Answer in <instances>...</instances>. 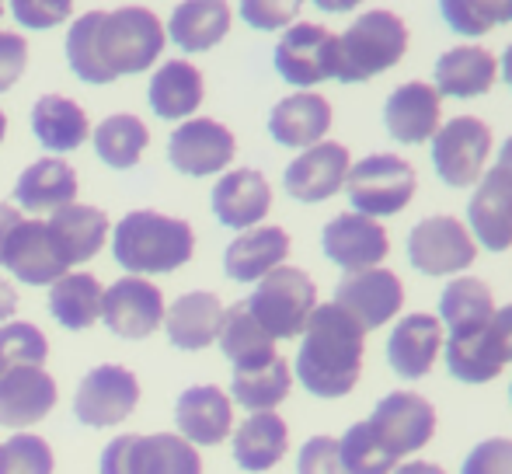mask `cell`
<instances>
[{"instance_id": "6da1fadb", "label": "cell", "mask_w": 512, "mask_h": 474, "mask_svg": "<svg viewBox=\"0 0 512 474\" xmlns=\"http://www.w3.org/2000/svg\"><path fill=\"white\" fill-rule=\"evenodd\" d=\"M164 25L150 7L88 11L67 32V63L84 84L143 74L164 49Z\"/></svg>"}, {"instance_id": "7a4b0ae2", "label": "cell", "mask_w": 512, "mask_h": 474, "mask_svg": "<svg viewBox=\"0 0 512 474\" xmlns=\"http://www.w3.org/2000/svg\"><path fill=\"white\" fill-rule=\"evenodd\" d=\"M366 332L335 304L314 307L297 353V377L314 398H345L359 384Z\"/></svg>"}, {"instance_id": "3957f363", "label": "cell", "mask_w": 512, "mask_h": 474, "mask_svg": "<svg viewBox=\"0 0 512 474\" xmlns=\"http://www.w3.org/2000/svg\"><path fill=\"white\" fill-rule=\"evenodd\" d=\"M196 251V234L185 220L164 217L154 210H133L115 224L112 255L129 276L175 272Z\"/></svg>"}, {"instance_id": "277c9868", "label": "cell", "mask_w": 512, "mask_h": 474, "mask_svg": "<svg viewBox=\"0 0 512 474\" xmlns=\"http://www.w3.org/2000/svg\"><path fill=\"white\" fill-rule=\"evenodd\" d=\"M408 53V25L387 7L366 11L338 35L335 77L342 84H363L384 70L398 67Z\"/></svg>"}, {"instance_id": "5b68a950", "label": "cell", "mask_w": 512, "mask_h": 474, "mask_svg": "<svg viewBox=\"0 0 512 474\" xmlns=\"http://www.w3.org/2000/svg\"><path fill=\"white\" fill-rule=\"evenodd\" d=\"M244 304L272 342L297 339V335H304L310 314L317 307V286L304 269L279 265L265 279H258L255 293Z\"/></svg>"}, {"instance_id": "8992f818", "label": "cell", "mask_w": 512, "mask_h": 474, "mask_svg": "<svg viewBox=\"0 0 512 474\" xmlns=\"http://www.w3.org/2000/svg\"><path fill=\"white\" fill-rule=\"evenodd\" d=\"M418 175L415 168L398 154H370L359 164H352L345 175V192L359 217H398L415 199Z\"/></svg>"}, {"instance_id": "52a82bcc", "label": "cell", "mask_w": 512, "mask_h": 474, "mask_svg": "<svg viewBox=\"0 0 512 474\" xmlns=\"http://www.w3.org/2000/svg\"><path fill=\"white\" fill-rule=\"evenodd\" d=\"M102 474H203V461L192 443L171 433L115 436L102 454Z\"/></svg>"}, {"instance_id": "ba28073f", "label": "cell", "mask_w": 512, "mask_h": 474, "mask_svg": "<svg viewBox=\"0 0 512 474\" xmlns=\"http://www.w3.org/2000/svg\"><path fill=\"white\" fill-rule=\"evenodd\" d=\"M492 154V129L478 116H457L432 136V168L450 189H467L481 182L485 161Z\"/></svg>"}, {"instance_id": "9c48e42d", "label": "cell", "mask_w": 512, "mask_h": 474, "mask_svg": "<svg viewBox=\"0 0 512 474\" xmlns=\"http://www.w3.org/2000/svg\"><path fill=\"white\" fill-rule=\"evenodd\" d=\"M474 258H478V244L457 217L436 213L418 220L408 234V262L422 276H453L471 269Z\"/></svg>"}, {"instance_id": "30bf717a", "label": "cell", "mask_w": 512, "mask_h": 474, "mask_svg": "<svg viewBox=\"0 0 512 474\" xmlns=\"http://www.w3.org/2000/svg\"><path fill=\"white\" fill-rule=\"evenodd\" d=\"M366 422H370L380 447L394 461H401L408 454H418L432 440V433H436V408L415 391H391L387 398H380V405L373 408V415Z\"/></svg>"}, {"instance_id": "8fae6325", "label": "cell", "mask_w": 512, "mask_h": 474, "mask_svg": "<svg viewBox=\"0 0 512 474\" xmlns=\"http://www.w3.org/2000/svg\"><path fill=\"white\" fill-rule=\"evenodd\" d=\"M140 405V380L119 363H102L81 380L74 394V415L88 429L119 426Z\"/></svg>"}, {"instance_id": "7c38bea8", "label": "cell", "mask_w": 512, "mask_h": 474, "mask_svg": "<svg viewBox=\"0 0 512 474\" xmlns=\"http://www.w3.org/2000/svg\"><path fill=\"white\" fill-rule=\"evenodd\" d=\"M276 70L286 84L297 88H314V84L335 77L338 63V35L328 32L324 25H310V21H297L283 32L276 42Z\"/></svg>"}, {"instance_id": "4fadbf2b", "label": "cell", "mask_w": 512, "mask_h": 474, "mask_svg": "<svg viewBox=\"0 0 512 474\" xmlns=\"http://www.w3.org/2000/svg\"><path fill=\"white\" fill-rule=\"evenodd\" d=\"M164 293L143 276H122L102 293V318L119 339H147L164 325Z\"/></svg>"}, {"instance_id": "5bb4252c", "label": "cell", "mask_w": 512, "mask_h": 474, "mask_svg": "<svg viewBox=\"0 0 512 474\" xmlns=\"http://www.w3.org/2000/svg\"><path fill=\"white\" fill-rule=\"evenodd\" d=\"M335 307H342L363 332L387 325L398 318L401 304H405V286L391 269H363L349 272L342 283L335 286Z\"/></svg>"}, {"instance_id": "9a60e30c", "label": "cell", "mask_w": 512, "mask_h": 474, "mask_svg": "<svg viewBox=\"0 0 512 474\" xmlns=\"http://www.w3.org/2000/svg\"><path fill=\"white\" fill-rule=\"evenodd\" d=\"M324 258L345 272L377 269L391 255V237L380 227V220L359 217V213H338L321 231Z\"/></svg>"}, {"instance_id": "2e32d148", "label": "cell", "mask_w": 512, "mask_h": 474, "mask_svg": "<svg viewBox=\"0 0 512 474\" xmlns=\"http://www.w3.org/2000/svg\"><path fill=\"white\" fill-rule=\"evenodd\" d=\"M237 140L223 122L216 119H189L171 133L168 157L171 168L189 178H206L223 171L234 161Z\"/></svg>"}, {"instance_id": "e0dca14e", "label": "cell", "mask_w": 512, "mask_h": 474, "mask_svg": "<svg viewBox=\"0 0 512 474\" xmlns=\"http://www.w3.org/2000/svg\"><path fill=\"white\" fill-rule=\"evenodd\" d=\"M0 265L11 269L14 276L28 286H53L56 279H63L70 269L60 244L53 241V234H49V227L42 224V220H21V224L14 227Z\"/></svg>"}, {"instance_id": "ac0fdd59", "label": "cell", "mask_w": 512, "mask_h": 474, "mask_svg": "<svg viewBox=\"0 0 512 474\" xmlns=\"http://www.w3.org/2000/svg\"><path fill=\"white\" fill-rule=\"evenodd\" d=\"M349 168H352L349 150L342 143L321 140L317 147L293 157L283 175V185L297 203H324V199H331L335 192L345 189Z\"/></svg>"}, {"instance_id": "d6986e66", "label": "cell", "mask_w": 512, "mask_h": 474, "mask_svg": "<svg viewBox=\"0 0 512 474\" xmlns=\"http://www.w3.org/2000/svg\"><path fill=\"white\" fill-rule=\"evenodd\" d=\"M272 210V185L262 171L237 168L213 185V213L230 231H251Z\"/></svg>"}, {"instance_id": "ffe728a7", "label": "cell", "mask_w": 512, "mask_h": 474, "mask_svg": "<svg viewBox=\"0 0 512 474\" xmlns=\"http://www.w3.org/2000/svg\"><path fill=\"white\" fill-rule=\"evenodd\" d=\"M56 405V380L42 366H18L0 377V426L25 429L42 422Z\"/></svg>"}, {"instance_id": "44dd1931", "label": "cell", "mask_w": 512, "mask_h": 474, "mask_svg": "<svg viewBox=\"0 0 512 474\" xmlns=\"http://www.w3.org/2000/svg\"><path fill=\"white\" fill-rule=\"evenodd\" d=\"M443 119V102L436 88L425 81H408L398 91H391L384 105V126L398 143H429L439 133Z\"/></svg>"}, {"instance_id": "7402d4cb", "label": "cell", "mask_w": 512, "mask_h": 474, "mask_svg": "<svg viewBox=\"0 0 512 474\" xmlns=\"http://www.w3.org/2000/svg\"><path fill=\"white\" fill-rule=\"evenodd\" d=\"M175 426L185 443H199V447H216L230 436L234 426V408L230 398L213 384H196L182 391L175 405Z\"/></svg>"}, {"instance_id": "603a6c76", "label": "cell", "mask_w": 512, "mask_h": 474, "mask_svg": "<svg viewBox=\"0 0 512 474\" xmlns=\"http://www.w3.org/2000/svg\"><path fill=\"white\" fill-rule=\"evenodd\" d=\"M467 231L474 244H485L488 251L512 248V185L499 171H488L467 203Z\"/></svg>"}, {"instance_id": "cb8c5ba5", "label": "cell", "mask_w": 512, "mask_h": 474, "mask_svg": "<svg viewBox=\"0 0 512 474\" xmlns=\"http://www.w3.org/2000/svg\"><path fill=\"white\" fill-rule=\"evenodd\" d=\"M439 349H443V325L432 314H408L387 339V363L398 377L422 380L436 366Z\"/></svg>"}, {"instance_id": "d4e9b609", "label": "cell", "mask_w": 512, "mask_h": 474, "mask_svg": "<svg viewBox=\"0 0 512 474\" xmlns=\"http://www.w3.org/2000/svg\"><path fill=\"white\" fill-rule=\"evenodd\" d=\"M432 74L439 98H481L499 81V60L485 46H453L439 56Z\"/></svg>"}, {"instance_id": "484cf974", "label": "cell", "mask_w": 512, "mask_h": 474, "mask_svg": "<svg viewBox=\"0 0 512 474\" xmlns=\"http://www.w3.org/2000/svg\"><path fill=\"white\" fill-rule=\"evenodd\" d=\"M331 129V102H324L314 91H297V95L276 102L269 112V133L279 147L310 150L324 140Z\"/></svg>"}, {"instance_id": "4316f807", "label": "cell", "mask_w": 512, "mask_h": 474, "mask_svg": "<svg viewBox=\"0 0 512 474\" xmlns=\"http://www.w3.org/2000/svg\"><path fill=\"white\" fill-rule=\"evenodd\" d=\"M286 255H290V234L283 227H251L227 244L223 272L234 283H255V279L269 276L272 269H279Z\"/></svg>"}, {"instance_id": "83f0119b", "label": "cell", "mask_w": 512, "mask_h": 474, "mask_svg": "<svg viewBox=\"0 0 512 474\" xmlns=\"http://www.w3.org/2000/svg\"><path fill=\"white\" fill-rule=\"evenodd\" d=\"M223 321V304L216 293L196 290L185 293L171 304V311H164V332L168 342L182 353H199V349L213 346L220 335Z\"/></svg>"}, {"instance_id": "f1b7e54d", "label": "cell", "mask_w": 512, "mask_h": 474, "mask_svg": "<svg viewBox=\"0 0 512 474\" xmlns=\"http://www.w3.org/2000/svg\"><path fill=\"white\" fill-rule=\"evenodd\" d=\"M77 196V171L60 157H42V161L28 164L21 171L18 185H14V199L21 210L28 213H46L63 210Z\"/></svg>"}, {"instance_id": "f546056e", "label": "cell", "mask_w": 512, "mask_h": 474, "mask_svg": "<svg viewBox=\"0 0 512 474\" xmlns=\"http://www.w3.org/2000/svg\"><path fill=\"white\" fill-rule=\"evenodd\" d=\"M206 84L203 74L192 67L189 60H168L157 67V74L150 77V109L157 119H189L192 112L203 105Z\"/></svg>"}, {"instance_id": "4dcf8cb0", "label": "cell", "mask_w": 512, "mask_h": 474, "mask_svg": "<svg viewBox=\"0 0 512 474\" xmlns=\"http://www.w3.org/2000/svg\"><path fill=\"white\" fill-rule=\"evenodd\" d=\"M290 450V429L276 412H255L234 433V461L244 471H272Z\"/></svg>"}, {"instance_id": "1f68e13d", "label": "cell", "mask_w": 512, "mask_h": 474, "mask_svg": "<svg viewBox=\"0 0 512 474\" xmlns=\"http://www.w3.org/2000/svg\"><path fill=\"white\" fill-rule=\"evenodd\" d=\"M230 32V7L220 0H185L171 11L164 35L185 53H206Z\"/></svg>"}, {"instance_id": "d6a6232c", "label": "cell", "mask_w": 512, "mask_h": 474, "mask_svg": "<svg viewBox=\"0 0 512 474\" xmlns=\"http://www.w3.org/2000/svg\"><path fill=\"white\" fill-rule=\"evenodd\" d=\"M49 234L60 244L67 265H81L88 258H95L102 251L105 237H108V217L98 206H63L49 217Z\"/></svg>"}, {"instance_id": "836d02e7", "label": "cell", "mask_w": 512, "mask_h": 474, "mask_svg": "<svg viewBox=\"0 0 512 474\" xmlns=\"http://www.w3.org/2000/svg\"><path fill=\"white\" fill-rule=\"evenodd\" d=\"M88 112L63 95H42L32 105V133L53 154H70L88 140Z\"/></svg>"}, {"instance_id": "e575fe53", "label": "cell", "mask_w": 512, "mask_h": 474, "mask_svg": "<svg viewBox=\"0 0 512 474\" xmlns=\"http://www.w3.org/2000/svg\"><path fill=\"white\" fill-rule=\"evenodd\" d=\"M220 349L223 356L234 363V370H255V366H265L272 363L279 353H276V342L262 332L255 318H251L248 304L237 300L223 311V321H220Z\"/></svg>"}, {"instance_id": "d590c367", "label": "cell", "mask_w": 512, "mask_h": 474, "mask_svg": "<svg viewBox=\"0 0 512 474\" xmlns=\"http://www.w3.org/2000/svg\"><path fill=\"white\" fill-rule=\"evenodd\" d=\"M102 283L88 272H67L49 286V314L70 332L91 328L102 314Z\"/></svg>"}, {"instance_id": "8d00e7d4", "label": "cell", "mask_w": 512, "mask_h": 474, "mask_svg": "<svg viewBox=\"0 0 512 474\" xmlns=\"http://www.w3.org/2000/svg\"><path fill=\"white\" fill-rule=\"evenodd\" d=\"M495 318V300L481 279L460 276L439 293V325L450 332H474Z\"/></svg>"}, {"instance_id": "74e56055", "label": "cell", "mask_w": 512, "mask_h": 474, "mask_svg": "<svg viewBox=\"0 0 512 474\" xmlns=\"http://www.w3.org/2000/svg\"><path fill=\"white\" fill-rule=\"evenodd\" d=\"M293 387L290 377V363L283 356H276L272 363L255 366V370H234V380H230V398L241 408H251L255 412H272L279 401H286Z\"/></svg>"}, {"instance_id": "f35d334b", "label": "cell", "mask_w": 512, "mask_h": 474, "mask_svg": "<svg viewBox=\"0 0 512 474\" xmlns=\"http://www.w3.org/2000/svg\"><path fill=\"white\" fill-rule=\"evenodd\" d=\"M488 328V325H485ZM485 328H474V332H450L446 339V366L457 380L464 384H488V380L499 377L506 366L499 363V356L488 346Z\"/></svg>"}, {"instance_id": "ab89813d", "label": "cell", "mask_w": 512, "mask_h": 474, "mask_svg": "<svg viewBox=\"0 0 512 474\" xmlns=\"http://www.w3.org/2000/svg\"><path fill=\"white\" fill-rule=\"evenodd\" d=\"M147 143H150V129L143 126V119L126 116V112H122V116H108L102 126L95 129V154L115 171L136 168V161L143 157Z\"/></svg>"}, {"instance_id": "60d3db41", "label": "cell", "mask_w": 512, "mask_h": 474, "mask_svg": "<svg viewBox=\"0 0 512 474\" xmlns=\"http://www.w3.org/2000/svg\"><path fill=\"white\" fill-rule=\"evenodd\" d=\"M338 457H342V468L349 474H394V464H398L380 447L370 422H352L345 429V436L338 440Z\"/></svg>"}, {"instance_id": "b9f144b4", "label": "cell", "mask_w": 512, "mask_h": 474, "mask_svg": "<svg viewBox=\"0 0 512 474\" xmlns=\"http://www.w3.org/2000/svg\"><path fill=\"white\" fill-rule=\"evenodd\" d=\"M439 14L446 18V25L457 35L478 39V35L492 32L495 25L512 21V0H443Z\"/></svg>"}, {"instance_id": "7bdbcfd3", "label": "cell", "mask_w": 512, "mask_h": 474, "mask_svg": "<svg viewBox=\"0 0 512 474\" xmlns=\"http://www.w3.org/2000/svg\"><path fill=\"white\" fill-rule=\"evenodd\" d=\"M49 356V342L32 321H11L0 328V377L18 366H42Z\"/></svg>"}, {"instance_id": "ee69618b", "label": "cell", "mask_w": 512, "mask_h": 474, "mask_svg": "<svg viewBox=\"0 0 512 474\" xmlns=\"http://www.w3.org/2000/svg\"><path fill=\"white\" fill-rule=\"evenodd\" d=\"M53 447L42 436L18 433L0 447V474H53Z\"/></svg>"}, {"instance_id": "f6af8a7d", "label": "cell", "mask_w": 512, "mask_h": 474, "mask_svg": "<svg viewBox=\"0 0 512 474\" xmlns=\"http://www.w3.org/2000/svg\"><path fill=\"white\" fill-rule=\"evenodd\" d=\"M460 474H512V440L492 436V440L478 443V447L467 454Z\"/></svg>"}, {"instance_id": "bcb514c9", "label": "cell", "mask_w": 512, "mask_h": 474, "mask_svg": "<svg viewBox=\"0 0 512 474\" xmlns=\"http://www.w3.org/2000/svg\"><path fill=\"white\" fill-rule=\"evenodd\" d=\"M297 474H349L342 468L335 436H310L297 454Z\"/></svg>"}, {"instance_id": "7dc6e473", "label": "cell", "mask_w": 512, "mask_h": 474, "mask_svg": "<svg viewBox=\"0 0 512 474\" xmlns=\"http://www.w3.org/2000/svg\"><path fill=\"white\" fill-rule=\"evenodd\" d=\"M11 11L25 28L46 32V28H53L70 18V0H14Z\"/></svg>"}, {"instance_id": "c3c4849f", "label": "cell", "mask_w": 512, "mask_h": 474, "mask_svg": "<svg viewBox=\"0 0 512 474\" xmlns=\"http://www.w3.org/2000/svg\"><path fill=\"white\" fill-rule=\"evenodd\" d=\"M28 67V42L18 32H0V95L21 81Z\"/></svg>"}, {"instance_id": "681fc988", "label": "cell", "mask_w": 512, "mask_h": 474, "mask_svg": "<svg viewBox=\"0 0 512 474\" xmlns=\"http://www.w3.org/2000/svg\"><path fill=\"white\" fill-rule=\"evenodd\" d=\"M300 14V4H262V0H244L241 4V18L248 21L251 28H262V32H272V28L290 25Z\"/></svg>"}, {"instance_id": "f907efd6", "label": "cell", "mask_w": 512, "mask_h": 474, "mask_svg": "<svg viewBox=\"0 0 512 474\" xmlns=\"http://www.w3.org/2000/svg\"><path fill=\"white\" fill-rule=\"evenodd\" d=\"M485 335H488V346H492V353L499 356V363L502 366L512 363V304L495 311V318L488 321Z\"/></svg>"}, {"instance_id": "816d5d0a", "label": "cell", "mask_w": 512, "mask_h": 474, "mask_svg": "<svg viewBox=\"0 0 512 474\" xmlns=\"http://www.w3.org/2000/svg\"><path fill=\"white\" fill-rule=\"evenodd\" d=\"M21 213L14 210V206H4L0 203V262H4V248H7V241H11V234H14V227L21 224Z\"/></svg>"}, {"instance_id": "f5cc1de1", "label": "cell", "mask_w": 512, "mask_h": 474, "mask_svg": "<svg viewBox=\"0 0 512 474\" xmlns=\"http://www.w3.org/2000/svg\"><path fill=\"white\" fill-rule=\"evenodd\" d=\"M14 311H18V293H14V286H7L4 279H0V321L11 318Z\"/></svg>"}, {"instance_id": "db71d44e", "label": "cell", "mask_w": 512, "mask_h": 474, "mask_svg": "<svg viewBox=\"0 0 512 474\" xmlns=\"http://www.w3.org/2000/svg\"><path fill=\"white\" fill-rule=\"evenodd\" d=\"M492 171H499L502 178L512 185V136L506 143H502V150H499V161H495V168Z\"/></svg>"}, {"instance_id": "11a10c76", "label": "cell", "mask_w": 512, "mask_h": 474, "mask_svg": "<svg viewBox=\"0 0 512 474\" xmlns=\"http://www.w3.org/2000/svg\"><path fill=\"white\" fill-rule=\"evenodd\" d=\"M394 474H446L439 464H429V461H411V464H401Z\"/></svg>"}, {"instance_id": "9f6ffc18", "label": "cell", "mask_w": 512, "mask_h": 474, "mask_svg": "<svg viewBox=\"0 0 512 474\" xmlns=\"http://www.w3.org/2000/svg\"><path fill=\"white\" fill-rule=\"evenodd\" d=\"M499 70H502V77H506V84H509V88H512V46L506 49V56H502Z\"/></svg>"}, {"instance_id": "6f0895ef", "label": "cell", "mask_w": 512, "mask_h": 474, "mask_svg": "<svg viewBox=\"0 0 512 474\" xmlns=\"http://www.w3.org/2000/svg\"><path fill=\"white\" fill-rule=\"evenodd\" d=\"M4 133H7V119H4V112H0V143H4Z\"/></svg>"}, {"instance_id": "680465c9", "label": "cell", "mask_w": 512, "mask_h": 474, "mask_svg": "<svg viewBox=\"0 0 512 474\" xmlns=\"http://www.w3.org/2000/svg\"><path fill=\"white\" fill-rule=\"evenodd\" d=\"M509 401H512V384H509Z\"/></svg>"}, {"instance_id": "91938a15", "label": "cell", "mask_w": 512, "mask_h": 474, "mask_svg": "<svg viewBox=\"0 0 512 474\" xmlns=\"http://www.w3.org/2000/svg\"><path fill=\"white\" fill-rule=\"evenodd\" d=\"M0 14H4V7H0Z\"/></svg>"}]
</instances>
